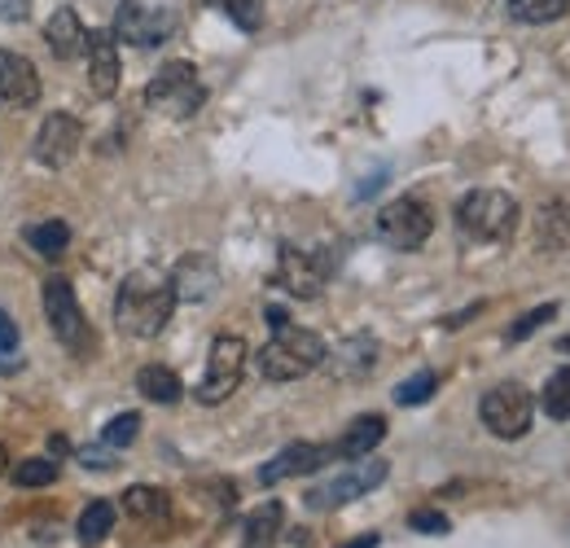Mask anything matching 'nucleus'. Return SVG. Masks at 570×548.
Masks as SVG:
<instances>
[{
    "label": "nucleus",
    "mask_w": 570,
    "mask_h": 548,
    "mask_svg": "<svg viewBox=\"0 0 570 548\" xmlns=\"http://www.w3.org/2000/svg\"><path fill=\"white\" fill-rule=\"evenodd\" d=\"M171 312H176L171 276L154 273V268H137L132 276H124L119 294H115V325L128 339H158L167 330Z\"/></svg>",
    "instance_id": "f257e3e1"
},
{
    "label": "nucleus",
    "mask_w": 570,
    "mask_h": 548,
    "mask_svg": "<svg viewBox=\"0 0 570 548\" xmlns=\"http://www.w3.org/2000/svg\"><path fill=\"white\" fill-rule=\"evenodd\" d=\"M325 355H330V346L316 330H303V325L285 321V325L273 330V343L259 351V373L268 382H294V378L321 369Z\"/></svg>",
    "instance_id": "f03ea898"
},
{
    "label": "nucleus",
    "mask_w": 570,
    "mask_h": 548,
    "mask_svg": "<svg viewBox=\"0 0 570 548\" xmlns=\"http://www.w3.org/2000/svg\"><path fill=\"white\" fill-rule=\"evenodd\" d=\"M456 224L474 242H509L518 228V203L504 189H470L456 203Z\"/></svg>",
    "instance_id": "7ed1b4c3"
},
{
    "label": "nucleus",
    "mask_w": 570,
    "mask_h": 548,
    "mask_svg": "<svg viewBox=\"0 0 570 548\" xmlns=\"http://www.w3.org/2000/svg\"><path fill=\"white\" fill-rule=\"evenodd\" d=\"M145 106L171 115V119H189L207 106V88L198 79L194 62H167L149 84H145Z\"/></svg>",
    "instance_id": "20e7f679"
},
{
    "label": "nucleus",
    "mask_w": 570,
    "mask_h": 548,
    "mask_svg": "<svg viewBox=\"0 0 570 548\" xmlns=\"http://www.w3.org/2000/svg\"><path fill=\"white\" fill-rule=\"evenodd\" d=\"M242 373H246V343L237 339V334H219L212 343V355H207V373H203V382H198V404H224L237 386H242Z\"/></svg>",
    "instance_id": "39448f33"
},
{
    "label": "nucleus",
    "mask_w": 570,
    "mask_h": 548,
    "mask_svg": "<svg viewBox=\"0 0 570 548\" xmlns=\"http://www.w3.org/2000/svg\"><path fill=\"white\" fill-rule=\"evenodd\" d=\"M479 417H483V425H488L497 439H522V434L531 430L535 400H531L527 386L500 382V386H492V391L479 400Z\"/></svg>",
    "instance_id": "423d86ee"
},
{
    "label": "nucleus",
    "mask_w": 570,
    "mask_h": 548,
    "mask_svg": "<svg viewBox=\"0 0 570 548\" xmlns=\"http://www.w3.org/2000/svg\"><path fill=\"white\" fill-rule=\"evenodd\" d=\"M45 316H49V330H53V339L62 346H71L75 355H83L88 343H92V334H88V321H83V312H79V299H75V285L67 276H49L45 281Z\"/></svg>",
    "instance_id": "0eeeda50"
},
{
    "label": "nucleus",
    "mask_w": 570,
    "mask_h": 548,
    "mask_svg": "<svg viewBox=\"0 0 570 548\" xmlns=\"http://www.w3.org/2000/svg\"><path fill=\"white\" fill-rule=\"evenodd\" d=\"M434 233V215L422 198H395L377 211V237L395 251H422Z\"/></svg>",
    "instance_id": "6e6552de"
},
{
    "label": "nucleus",
    "mask_w": 570,
    "mask_h": 548,
    "mask_svg": "<svg viewBox=\"0 0 570 548\" xmlns=\"http://www.w3.org/2000/svg\"><path fill=\"white\" fill-rule=\"evenodd\" d=\"M391 474V466L382 461V457H360V466H352L347 474H338V479L321 482V487H312L307 491V509H316V513H330V509H343V505H352L360 500L364 491H373V487H382Z\"/></svg>",
    "instance_id": "1a4fd4ad"
},
{
    "label": "nucleus",
    "mask_w": 570,
    "mask_h": 548,
    "mask_svg": "<svg viewBox=\"0 0 570 548\" xmlns=\"http://www.w3.org/2000/svg\"><path fill=\"white\" fill-rule=\"evenodd\" d=\"M171 31H176V13L154 9L145 0H124L119 13H115V40H128L137 49H158Z\"/></svg>",
    "instance_id": "9d476101"
},
{
    "label": "nucleus",
    "mask_w": 570,
    "mask_h": 548,
    "mask_svg": "<svg viewBox=\"0 0 570 548\" xmlns=\"http://www.w3.org/2000/svg\"><path fill=\"white\" fill-rule=\"evenodd\" d=\"M277 285L294 299H316L325 290V260L307 255L298 246H282L277 255Z\"/></svg>",
    "instance_id": "9b49d317"
},
{
    "label": "nucleus",
    "mask_w": 570,
    "mask_h": 548,
    "mask_svg": "<svg viewBox=\"0 0 570 548\" xmlns=\"http://www.w3.org/2000/svg\"><path fill=\"white\" fill-rule=\"evenodd\" d=\"M40 101V75L36 67L13 53V49H0V106L4 110H31Z\"/></svg>",
    "instance_id": "f8f14e48"
},
{
    "label": "nucleus",
    "mask_w": 570,
    "mask_h": 548,
    "mask_svg": "<svg viewBox=\"0 0 570 548\" xmlns=\"http://www.w3.org/2000/svg\"><path fill=\"white\" fill-rule=\"evenodd\" d=\"M334 461V443H289L282 457H273L264 470H259V482L264 487H277L285 479H303V474H316L321 466Z\"/></svg>",
    "instance_id": "ddd939ff"
},
{
    "label": "nucleus",
    "mask_w": 570,
    "mask_h": 548,
    "mask_svg": "<svg viewBox=\"0 0 570 548\" xmlns=\"http://www.w3.org/2000/svg\"><path fill=\"white\" fill-rule=\"evenodd\" d=\"M83 145V124L75 115H49L40 137H36V163L45 167H67Z\"/></svg>",
    "instance_id": "4468645a"
},
{
    "label": "nucleus",
    "mask_w": 570,
    "mask_h": 548,
    "mask_svg": "<svg viewBox=\"0 0 570 548\" xmlns=\"http://www.w3.org/2000/svg\"><path fill=\"white\" fill-rule=\"evenodd\" d=\"M88 88L97 97H115L119 88V45L115 31H88Z\"/></svg>",
    "instance_id": "2eb2a0df"
},
{
    "label": "nucleus",
    "mask_w": 570,
    "mask_h": 548,
    "mask_svg": "<svg viewBox=\"0 0 570 548\" xmlns=\"http://www.w3.org/2000/svg\"><path fill=\"white\" fill-rule=\"evenodd\" d=\"M215 285H219V273H215V264L207 255H185V260L176 264V273H171V290H176V299H185V303L212 299Z\"/></svg>",
    "instance_id": "dca6fc26"
},
{
    "label": "nucleus",
    "mask_w": 570,
    "mask_h": 548,
    "mask_svg": "<svg viewBox=\"0 0 570 548\" xmlns=\"http://www.w3.org/2000/svg\"><path fill=\"white\" fill-rule=\"evenodd\" d=\"M45 45H49V53L53 58H62V62H71L79 58L83 49H88V31L79 27V13L75 9H53V18L45 22Z\"/></svg>",
    "instance_id": "f3484780"
},
{
    "label": "nucleus",
    "mask_w": 570,
    "mask_h": 548,
    "mask_svg": "<svg viewBox=\"0 0 570 548\" xmlns=\"http://www.w3.org/2000/svg\"><path fill=\"white\" fill-rule=\"evenodd\" d=\"M535 242H540V251H549V255L570 251V203L549 198V203L535 211Z\"/></svg>",
    "instance_id": "a211bd4d"
},
{
    "label": "nucleus",
    "mask_w": 570,
    "mask_h": 548,
    "mask_svg": "<svg viewBox=\"0 0 570 548\" xmlns=\"http://www.w3.org/2000/svg\"><path fill=\"white\" fill-rule=\"evenodd\" d=\"M382 439H386V417L364 412V417H356V421L347 425V434L334 443V457H343V461H360V457H368Z\"/></svg>",
    "instance_id": "6ab92c4d"
},
{
    "label": "nucleus",
    "mask_w": 570,
    "mask_h": 548,
    "mask_svg": "<svg viewBox=\"0 0 570 548\" xmlns=\"http://www.w3.org/2000/svg\"><path fill=\"white\" fill-rule=\"evenodd\" d=\"M282 522H285L282 500L259 505V509L246 518V527H242V548H273L277 536H282Z\"/></svg>",
    "instance_id": "aec40b11"
},
{
    "label": "nucleus",
    "mask_w": 570,
    "mask_h": 548,
    "mask_svg": "<svg viewBox=\"0 0 570 548\" xmlns=\"http://www.w3.org/2000/svg\"><path fill=\"white\" fill-rule=\"evenodd\" d=\"M325 360H330V369L338 378H364L373 369V360H377V343L368 334H356V339H347V343L338 346L334 355H325Z\"/></svg>",
    "instance_id": "412c9836"
},
{
    "label": "nucleus",
    "mask_w": 570,
    "mask_h": 548,
    "mask_svg": "<svg viewBox=\"0 0 570 548\" xmlns=\"http://www.w3.org/2000/svg\"><path fill=\"white\" fill-rule=\"evenodd\" d=\"M124 513L141 522H167L171 518V496L163 487H128L124 491Z\"/></svg>",
    "instance_id": "4be33fe9"
},
{
    "label": "nucleus",
    "mask_w": 570,
    "mask_h": 548,
    "mask_svg": "<svg viewBox=\"0 0 570 548\" xmlns=\"http://www.w3.org/2000/svg\"><path fill=\"white\" fill-rule=\"evenodd\" d=\"M137 391H141L149 404H176L185 391H180V378L167 369V364H145L137 373Z\"/></svg>",
    "instance_id": "5701e85b"
},
{
    "label": "nucleus",
    "mask_w": 570,
    "mask_h": 548,
    "mask_svg": "<svg viewBox=\"0 0 570 548\" xmlns=\"http://www.w3.org/2000/svg\"><path fill=\"white\" fill-rule=\"evenodd\" d=\"M110 531H115V505H110V500H92V505L79 513V527H75L79 545L97 548L101 540H110Z\"/></svg>",
    "instance_id": "b1692460"
},
{
    "label": "nucleus",
    "mask_w": 570,
    "mask_h": 548,
    "mask_svg": "<svg viewBox=\"0 0 570 548\" xmlns=\"http://www.w3.org/2000/svg\"><path fill=\"white\" fill-rule=\"evenodd\" d=\"M27 246H31L36 255H45V260H62V255H67V246H71V228H67L62 219L31 224V228H27Z\"/></svg>",
    "instance_id": "393cba45"
},
{
    "label": "nucleus",
    "mask_w": 570,
    "mask_h": 548,
    "mask_svg": "<svg viewBox=\"0 0 570 548\" xmlns=\"http://www.w3.org/2000/svg\"><path fill=\"white\" fill-rule=\"evenodd\" d=\"M509 18L518 22H531V27H544V22H558L570 13V0H504Z\"/></svg>",
    "instance_id": "a878e982"
},
{
    "label": "nucleus",
    "mask_w": 570,
    "mask_h": 548,
    "mask_svg": "<svg viewBox=\"0 0 570 548\" xmlns=\"http://www.w3.org/2000/svg\"><path fill=\"white\" fill-rule=\"evenodd\" d=\"M540 409L549 412L553 421H570V369H558V373L544 382Z\"/></svg>",
    "instance_id": "bb28decb"
},
{
    "label": "nucleus",
    "mask_w": 570,
    "mask_h": 548,
    "mask_svg": "<svg viewBox=\"0 0 570 548\" xmlns=\"http://www.w3.org/2000/svg\"><path fill=\"white\" fill-rule=\"evenodd\" d=\"M439 391V373H430V369H422V373H413L409 382H400L395 386V404L400 409H413V404H426L430 395Z\"/></svg>",
    "instance_id": "cd10ccee"
},
{
    "label": "nucleus",
    "mask_w": 570,
    "mask_h": 548,
    "mask_svg": "<svg viewBox=\"0 0 570 548\" xmlns=\"http://www.w3.org/2000/svg\"><path fill=\"white\" fill-rule=\"evenodd\" d=\"M53 479H58V461H53V457H31V461H22V466L13 470V482H18V487H49Z\"/></svg>",
    "instance_id": "c85d7f7f"
},
{
    "label": "nucleus",
    "mask_w": 570,
    "mask_h": 548,
    "mask_svg": "<svg viewBox=\"0 0 570 548\" xmlns=\"http://www.w3.org/2000/svg\"><path fill=\"white\" fill-rule=\"evenodd\" d=\"M137 434H141V412H119V417H110V425L101 430L106 448H128Z\"/></svg>",
    "instance_id": "c756f323"
},
{
    "label": "nucleus",
    "mask_w": 570,
    "mask_h": 548,
    "mask_svg": "<svg viewBox=\"0 0 570 548\" xmlns=\"http://www.w3.org/2000/svg\"><path fill=\"white\" fill-rule=\"evenodd\" d=\"M224 13H228L246 36L264 27V0H224Z\"/></svg>",
    "instance_id": "7c9ffc66"
},
{
    "label": "nucleus",
    "mask_w": 570,
    "mask_h": 548,
    "mask_svg": "<svg viewBox=\"0 0 570 548\" xmlns=\"http://www.w3.org/2000/svg\"><path fill=\"white\" fill-rule=\"evenodd\" d=\"M553 316H558V303H544V307L527 312V316H522L518 325H509V334H504V339H509V343H522V339H531V334H535L540 325H549Z\"/></svg>",
    "instance_id": "2f4dec72"
},
{
    "label": "nucleus",
    "mask_w": 570,
    "mask_h": 548,
    "mask_svg": "<svg viewBox=\"0 0 570 548\" xmlns=\"http://www.w3.org/2000/svg\"><path fill=\"white\" fill-rule=\"evenodd\" d=\"M409 527L417 531V536H448L452 527H448V518L443 513H434V509H417L413 518H409Z\"/></svg>",
    "instance_id": "473e14b6"
},
{
    "label": "nucleus",
    "mask_w": 570,
    "mask_h": 548,
    "mask_svg": "<svg viewBox=\"0 0 570 548\" xmlns=\"http://www.w3.org/2000/svg\"><path fill=\"white\" fill-rule=\"evenodd\" d=\"M9 351H18V325L0 312V355H9Z\"/></svg>",
    "instance_id": "72a5a7b5"
},
{
    "label": "nucleus",
    "mask_w": 570,
    "mask_h": 548,
    "mask_svg": "<svg viewBox=\"0 0 570 548\" xmlns=\"http://www.w3.org/2000/svg\"><path fill=\"white\" fill-rule=\"evenodd\" d=\"M31 13V0H0V18H9V22H22Z\"/></svg>",
    "instance_id": "f704fd0d"
},
{
    "label": "nucleus",
    "mask_w": 570,
    "mask_h": 548,
    "mask_svg": "<svg viewBox=\"0 0 570 548\" xmlns=\"http://www.w3.org/2000/svg\"><path fill=\"white\" fill-rule=\"evenodd\" d=\"M479 312H483V303H474V307H465V312H456V316H448L443 325H448V330H461V325H465V321H474Z\"/></svg>",
    "instance_id": "c9c22d12"
},
{
    "label": "nucleus",
    "mask_w": 570,
    "mask_h": 548,
    "mask_svg": "<svg viewBox=\"0 0 570 548\" xmlns=\"http://www.w3.org/2000/svg\"><path fill=\"white\" fill-rule=\"evenodd\" d=\"M264 321L277 330V325H285V321H289V312H285V307H268V312H264Z\"/></svg>",
    "instance_id": "e433bc0d"
},
{
    "label": "nucleus",
    "mask_w": 570,
    "mask_h": 548,
    "mask_svg": "<svg viewBox=\"0 0 570 548\" xmlns=\"http://www.w3.org/2000/svg\"><path fill=\"white\" fill-rule=\"evenodd\" d=\"M377 545H382V540H377V536L368 531V536H356V540H347L343 548H377Z\"/></svg>",
    "instance_id": "4c0bfd02"
},
{
    "label": "nucleus",
    "mask_w": 570,
    "mask_h": 548,
    "mask_svg": "<svg viewBox=\"0 0 570 548\" xmlns=\"http://www.w3.org/2000/svg\"><path fill=\"white\" fill-rule=\"evenodd\" d=\"M9 470V452H4V443H0V474Z\"/></svg>",
    "instance_id": "58836bf2"
},
{
    "label": "nucleus",
    "mask_w": 570,
    "mask_h": 548,
    "mask_svg": "<svg viewBox=\"0 0 570 548\" xmlns=\"http://www.w3.org/2000/svg\"><path fill=\"white\" fill-rule=\"evenodd\" d=\"M558 351H570V334L567 339H558Z\"/></svg>",
    "instance_id": "ea45409f"
}]
</instances>
